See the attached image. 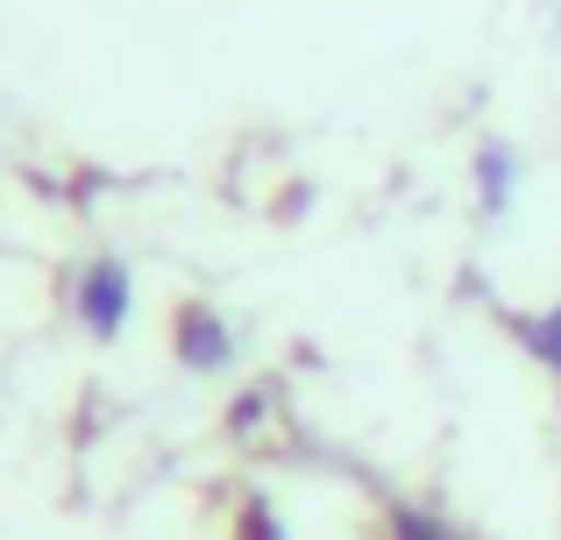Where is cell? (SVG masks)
<instances>
[{
	"instance_id": "obj_6",
	"label": "cell",
	"mask_w": 561,
	"mask_h": 540,
	"mask_svg": "<svg viewBox=\"0 0 561 540\" xmlns=\"http://www.w3.org/2000/svg\"><path fill=\"white\" fill-rule=\"evenodd\" d=\"M242 540H285V533H277V519H271V513H263V505H256V513L242 519Z\"/></svg>"
},
{
	"instance_id": "obj_3",
	"label": "cell",
	"mask_w": 561,
	"mask_h": 540,
	"mask_svg": "<svg viewBox=\"0 0 561 540\" xmlns=\"http://www.w3.org/2000/svg\"><path fill=\"white\" fill-rule=\"evenodd\" d=\"M477 185H483V207H512V185H519V157L505 150V142H483L477 150Z\"/></svg>"
},
{
	"instance_id": "obj_4",
	"label": "cell",
	"mask_w": 561,
	"mask_h": 540,
	"mask_svg": "<svg viewBox=\"0 0 561 540\" xmlns=\"http://www.w3.org/2000/svg\"><path fill=\"white\" fill-rule=\"evenodd\" d=\"M519 334H526V348H534L548 370H561V306H554V313H540V320H519Z\"/></svg>"
},
{
	"instance_id": "obj_1",
	"label": "cell",
	"mask_w": 561,
	"mask_h": 540,
	"mask_svg": "<svg viewBox=\"0 0 561 540\" xmlns=\"http://www.w3.org/2000/svg\"><path fill=\"white\" fill-rule=\"evenodd\" d=\"M79 320L93 334H114L128 320V271L122 264H93L79 277Z\"/></svg>"
},
{
	"instance_id": "obj_2",
	"label": "cell",
	"mask_w": 561,
	"mask_h": 540,
	"mask_svg": "<svg viewBox=\"0 0 561 540\" xmlns=\"http://www.w3.org/2000/svg\"><path fill=\"white\" fill-rule=\"evenodd\" d=\"M179 356L192 370H220V363L234 356V334L220 328V313H206V306H185L179 313Z\"/></svg>"
},
{
	"instance_id": "obj_5",
	"label": "cell",
	"mask_w": 561,
	"mask_h": 540,
	"mask_svg": "<svg viewBox=\"0 0 561 540\" xmlns=\"http://www.w3.org/2000/svg\"><path fill=\"white\" fill-rule=\"evenodd\" d=\"M391 540H455V527L434 519V513H420V505H398V513H391Z\"/></svg>"
}]
</instances>
